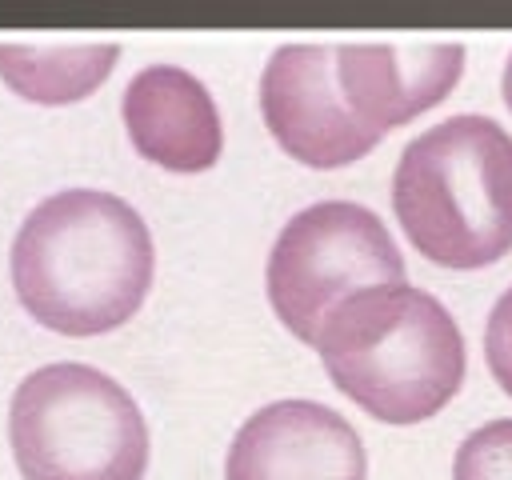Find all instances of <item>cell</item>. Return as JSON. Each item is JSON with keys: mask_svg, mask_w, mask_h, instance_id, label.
I'll use <instances>...</instances> for the list:
<instances>
[{"mask_svg": "<svg viewBox=\"0 0 512 480\" xmlns=\"http://www.w3.org/2000/svg\"><path fill=\"white\" fill-rule=\"evenodd\" d=\"M452 480H512V420H488L468 432L456 448Z\"/></svg>", "mask_w": 512, "mask_h": 480, "instance_id": "obj_11", "label": "cell"}, {"mask_svg": "<svg viewBox=\"0 0 512 480\" xmlns=\"http://www.w3.org/2000/svg\"><path fill=\"white\" fill-rule=\"evenodd\" d=\"M484 360H488V372L496 376V384L512 396V284L500 292V300L488 312V324H484Z\"/></svg>", "mask_w": 512, "mask_h": 480, "instance_id": "obj_12", "label": "cell"}, {"mask_svg": "<svg viewBox=\"0 0 512 480\" xmlns=\"http://www.w3.org/2000/svg\"><path fill=\"white\" fill-rule=\"evenodd\" d=\"M316 352L328 380L384 424H420L464 384V336L452 312L408 280L340 300Z\"/></svg>", "mask_w": 512, "mask_h": 480, "instance_id": "obj_2", "label": "cell"}, {"mask_svg": "<svg viewBox=\"0 0 512 480\" xmlns=\"http://www.w3.org/2000/svg\"><path fill=\"white\" fill-rule=\"evenodd\" d=\"M8 268L16 300L36 324L60 336H100L140 312L156 252L128 200L100 188H64L24 216Z\"/></svg>", "mask_w": 512, "mask_h": 480, "instance_id": "obj_1", "label": "cell"}, {"mask_svg": "<svg viewBox=\"0 0 512 480\" xmlns=\"http://www.w3.org/2000/svg\"><path fill=\"white\" fill-rule=\"evenodd\" d=\"M260 112L272 140L308 168H344L380 144L340 96L336 44H280L260 76Z\"/></svg>", "mask_w": 512, "mask_h": 480, "instance_id": "obj_6", "label": "cell"}, {"mask_svg": "<svg viewBox=\"0 0 512 480\" xmlns=\"http://www.w3.org/2000/svg\"><path fill=\"white\" fill-rule=\"evenodd\" d=\"M360 432L320 400L256 408L228 444L224 480H364Z\"/></svg>", "mask_w": 512, "mask_h": 480, "instance_id": "obj_7", "label": "cell"}, {"mask_svg": "<svg viewBox=\"0 0 512 480\" xmlns=\"http://www.w3.org/2000/svg\"><path fill=\"white\" fill-rule=\"evenodd\" d=\"M120 60V44H32L0 40V80L32 104H76L92 96Z\"/></svg>", "mask_w": 512, "mask_h": 480, "instance_id": "obj_10", "label": "cell"}, {"mask_svg": "<svg viewBox=\"0 0 512 480\" xmlns=\"http://www.w3.org/2000/svg\"><path fill=\"white\" fill-rule=\"evenodd\" d=\"M392 208L408 244L440 268L472 272L512 252V136L476 112L448 116L396 160Z\"/></svg>", "mask_w": 512, "mask_h": 480, "instance_id": "obj_3", "label": "cell"}, {"mask_svg": "<svg viewBox=\"0 0 512 480\" xmlns=\"http://www.w3.org/2000/svg\"><path fill=\"white\" fill-rule=\"evenodd\" d=\"M376 284H404V256L384 220L352 200L300 208L280 228L264 272L276 320L304 344H316L340 300Z\"/></svg>", "mask_w": 512, "mask_h": 480, "instance_id": "obj_5", "label": "cell"}, {"mask_svg": "<svg viewBox=\"0 0 512 480\" xmlns=\"http://www.w3.org/2000/svg\"><path fill=\"white\" fill-rule=\"evenodd\" d=\"M460 76H464V44L456 40L336 44L340 96L380 136L436 108L460 84Z\"/></svg>", "mask_w": 512, "mask_h": 480, "instance_id": "obj_8", "label": "cell"}, {"mask_svg": "<svg viewBox=\"0 0 512 480\" xmlns=\"http://www.w3.org/2000/svg\"><path fill=\"white\" fill-rule=\"evenodd\" d=\"M132 148L168 172H208L220 160L224 128L212 92L180 64L140 68L120 100Z\"/></svg>", "mask_w": 512, "mask_h": 480, "instance_id": "obj_9", "label": "cell"}, {"mask_svg": "<svg viewBox=\"0 0 512 480\" xmlns=\"http://www.w3.org/2000/svg\"><path fill=\"white\" fill-rule=\"evenodd\" d=\"M20 480H144L148 424L108 372L76 360L28 372L8 404Z\"/></svg>", "mask_w": 512, "mask_h": 480, "instance_id": "obj_4", "label": "cell"}, {"mask_svg": "<svg viewBox=\"0 0 512 480\" xmlns=\"http://www.w3.org/2000/svg\"><path fill=\"white\" fill-rule=\"evenodd\" d=\"M500 92H504V104H508V112H512V52H508V60H504V76H500Z\"/></svg>", "mask_w": 512, "mask_h": 480, "instance_id": "obj_13", "label": "cell"}]
</instances>
